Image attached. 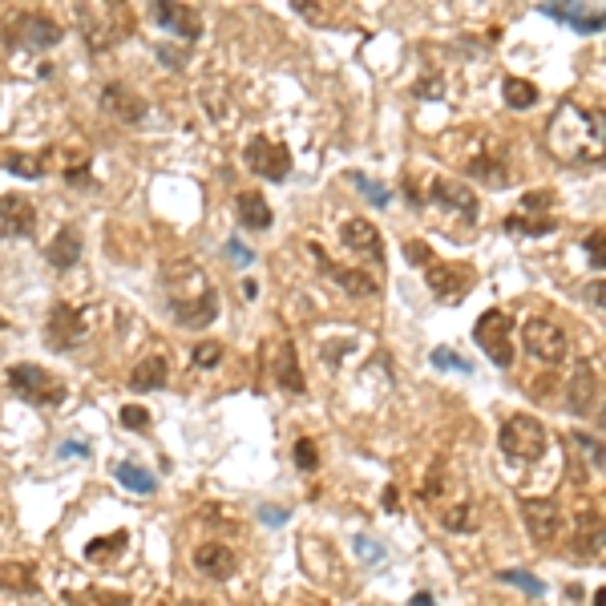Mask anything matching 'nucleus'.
<instances>
[{
	"label": "nucleus",
	"mask_w": 606,
	"mask_h": 606,
	"mask_svg": "<svg viewBox=\"0 0 606 606\" xmlns=\"http://www.w3.org/2000/svg\"><path fill=\"white\" fill-rule=\"evenodd\" d=\"M235 215H239V223L247 227V231H267L271 227V207H267V198L259 194V190H243L239 198H235Z\"/></svg>",
	"instance_id": "nucleus-24"
},
{
	"label": "nucleus",
	"mask_w": 606,
	"mask_h": 606,
	"mask_svg": "<svg viewBox=\"0 0 606 606\" xmlns=\"http://www.w3.org/2000/svg\"><path fill=\"white\" fill-rule=\"evenodd\" d=\"M5 166H9L13 174H21V178H41V174H45V166H41L37 154H17V150H13V154L5 158Z\"/></svg>",
	"instance_id": "nucleus-37"
},
{
	"label": "nucleus",
	"mask_w": 606,
	"mask_h": 606,
	"mask_svg": "<svg viewBox=\"0 0 606 606\" xmlns=\"http://www.w3.org/2000/svg\"><path fill=\"white\" fill-rule=\"evenodd\" d=\"M461 170H465L469 178L485 182V186H497V190L514 182V174H510V162H505V154H501L497 146H481V150H473V154L461 162Z\"/></svg>",
	"instance_id": "nucleus-11"
},
{
	"label": "nucleus",
	"mask_w": 606,
	"mask_h": 606,
	"mask_svg": "<svg viewBox=\"0 0 606 606\" xmlns=\"http://www.w3.org/2000/svg\"><path fill=\"white\" fill-rule=\"evenodd\" d=\"M271 376H275V384H279L283 392H291V396H303V388H308V380H303V372H299V360H295V344H291V340L279 344V356H275V364H271Z\"/></svg>",
	"instance_id": "nucleus-23"
},
{
	"label": "nucleus",
	"mask_w": 606,
	"mask_h": 606,
	"mask_svg": "<svg viewBox=\"0 0 606 606\" xmlns=\"http://www.w3.org/2000/svg\"><path fill=\"white\" fill-rule=\"evenodd\" d=\"M522 340H526V352L534 360H542V364H562L566 360V332L554 320H542V316L526 320L522 324Z\"/></svg>",
	"instance_id": "nucleus-7"
},
{
	"label": "nucleus",
	"mask_w": 606,
	"mask_h": 606,
	"mask_svg": "<svg viewBox=\"0 0 606 606\" xmlns=\"http://www.w3.org/2000/svg\"><path fill=\"white\" fill-rule=\"evenodd\" d=\"M89 336V312L73 308V303H53L49 324H45V344L53 352H73Z\"/></svg>",
	"instance_id": "nucleus-5"
},
{
	"label": "nucleus",
	"mask_w": 606,
	"mask_h": 606,
	"mask_svg": "<svg viewBox=\"0 0 606 606\" xmlns=\"http://www.w3.org/2000/svg\"><path fill=\"white\" fill-rule=\"evenodd\" d=\"M190 360H194V368H219L223 364V344L219 340H202V344H194Z\"/></svg>",
	"instance_id": "nucleus-35"
},
{
	"label": "nucleus",
	"mask_w": 606,
	"mask_h": 606,
	"mask_svg": "<svg viewBox=\"0 0 606 606\" xmlns=\"http://www.w3.org/2000/svg\"><path fill=\"white\" fill-rule=\"evenodd\" d=\"M150 13H154V21H158L162 29H170V33L182 37L186 45L198 41V33H202V17L194 13V5H166V0H158Z\"/></svg>",
	"instance_id": "nucleus-19"
},
{
	"label": "nucleus",
	"mask_w": 606,
	"mask_h": 606,
	"mask_svg": "<svg viewBox=\"0 0 606 606\" xmlns=\"http://www.w3.org/2000/svg\"><path fill=\"white\" fill-rule=\"evenodd\" d=\"M122 425L134 429V433H146L150 429V413L142 409V404H126V409H122Z\"/></svg>",
	"instance_id": "nucleus-42"
},
{
	"label": "nucleus",
	"mask_w": 606,
	"mask_h": 606,
	"mask_svg": "<svg viewBox=\"0 0 606 606\" xmlns=\"http://www.w3.org/2000/svg\"><path fill=\"white\" fill-rule=\"evenodd\" d=\"M283 518H287V510H263V522H271V526H283Z\"/></svg>",
	"instance_id": "nucleus-50"
},
{
	"label": "nucleus",
	"mask_w": 606,
	"mask_h": 606,
	"mask_svg": "<svg viewBox=\"0 0 606 606\" xmlns=\"http://www.w3.org/2000/svg\"><path fill=\"white\" fill-rule=\"evenodd\" d=\"M510 235H550L554 231V219H526V215H510L501 223Z\"/></svg>",
	"instance_id": "nucleus-34"
},
{
	"label": "nucleus",
	"mask_w": 606,
	"mask_h": 606,
	"mask_svg": "<svg viewBox=\"0 0 606 606\" xmlns=\"http://www.w3.org/2000/svg\"><path fill=\"white\" fill-rule=\"evenodd\" d=\"M316 5H320V0H295V13L308 17L312 25H328V21H332V9H316Z\"/></svg>",
	"instance_id": "nucleus-43"
},
{
	"label": "nucleus",
	"mask_w": 606,
	"mask_h": 606,
	"mask_svg": "<svg viewBox=\"0 0 606 606\" xmlns=\"http://www.w3.org/2000/svg\"><path fill=\"white\" fill-rule=\"evenodd\" d=\"M546 146L566 166H598L602 162V114L578 101H558L546 122Z\"/></svg>",
	"instance_id": "nucleus-1"
},
{
	"label": "nucleus",
	"mask_w": 606,
	"mask_h": 606,
	"mask_svg": "<svg viewBox=\"0 0 606 606\" xmlns=\"http://www.w3.org/2000/svg\"><path fill=\"white\" fill-rule=\"evenodd\" d=\"M550 207H554V194H550V190H530V194L522 198V215H526V219H530L534 211H550Z\"/></svg>",
	"instance_id": "nucleus-41"
},
{
	"label": "nucleus",
	"mask_w": 606,
	"mask_h": 606,
	"mask_svg": "<svg viewBox=\"0 0 606 606\" xmlns=\"http://www.w3.org/2000/svg\"><path fill=\"white\" fill-rule=\"evenodd\" d=\"M433 364H437V368H457V372H469L465 356H457V352H449V348H437V352H433Z\"/></svg>",
	"instance_id": "nucleus-44"
},
{
	"label": "nucleus",
	"mask_w": 606,
	"mask_h": 606,
	"mask_svg": "<svg viewBox=\"0 0 606 606\" xmlns=\"http://www.w3.org/2000/svg\"><path fill=\"white\" fill-rule=\"evenodd\" d=\"M227 255H231V259H243V263H251V259H255V255H251V251H247L243 243H235V239L227 243Z\"/></svg>",
	"instance_id": "nucleus-47"
},
{
	"label": "nucleus",
	"mask_w": 606,
	"mask_h": 606,
	"mask_svg": "<svg viewBox=\"0 0 606 606\" xmlns=\"http://www.w3.org/2000/svg\"><path fill=\"white\" fill-rule=\"evenodd\" d=\"M400 505V493H396V485H388V493H384V510H396Z\"/></svg>",
	"instance_id": "nucleus-52"
},
{
	"label": "nucleus",
	"mask_w": 606,
	"mask_h": 606,
	"mask_svg": "<svg viewBox=\"0 0 606 606\" xmlns=\"http://www.w3.org/2000/svg\"><path fill=\"white\" fill-rule=\"evenodd\" d=\"M170 316L182 328H207V324H215V316H219V291L211 287V291L186 299V303H170Z\"/></svg>",
	"instance_id": "nucleus-20"
},
{
	"label": "nucleus",
	"mask_w": 606,
	"mask_h": 606,
	"mask_svg": "<svg viewBox=\"0 0 606 606\" xmlns=\"http://www.w3.org/2000/svg\"><path fill=\"white\" fill-rule=\"evenodd\" d=\"M501 97H505V106H510V110H530V106H538V85L526 81V77H505L501 81Z\"/></svg>",
	"instance_id": "nucleus-29"
},
{
	"label": "nucleus",
	"mask_w": 606,
	"mask_h": 606,
	"mask_svg": "<svg viewBox=\"0 0 606 606\" xmlns=\"http://www.w3.org/2000/svg\"><path fill=\"white\" fill-rule=\"evenodd\" d=\"M542 13L570 21L578 33H598L602 29V13H586V5H542Z\"/></svg>",
	"instance_id": "nucleus-28"
},
{
	"label": "nucleus",
	"mask_w": 606,
	"mask_h": 606,
	"mask_svg": "<svg viewBox=\"0 0 606 606\" xmlns=\"http://www.w3.org/2000/svg\"><path fill=\"white\" fill-rule=\"evenodd\" d=\"M0 590L5 594H37V570L29 562H0Z\"/></svg>",
	"instance_id": "nucleus-27"
},
{
	"label": "nucleus",
	"mask_w": 606,
	"mask_h": 606,
	"mask_svg": "<svg viewBox=\"0 0 606 606\" xmlns=\"http://www.w3.org/2000/svg\"><path fill=\"white\" fill-rule=\"evenodd\" d=\"M473 340H477V348H481L497 368H510V364H514V320L505 316L501 308H493V312H485V316L477 320Z\"/></svg>",
	"instance_id": "nucleus-4"
},
{
	"label": "nucleus",
	"mask_w": 606,
	"mask_h": 606,
	"mask_svg": "<svg viewBox=\"0 0 606 606\" xmlns=\"http://www.w3.org/2000/svg\"><path fill=\"white\" fill-rule=\"evenodd\" d=\"M0 328H9V324H5V316H0Z\"/></svg>",
	"instance_id": "nucleus-54"
},
{
	"label": "nucleus",
	"mask_w": 606,
	"mask_h": 606,
	"mask_svg": "<svg viewBox=\"0 0 606 606\" xmlns=\"http://www.w3.org/2000/svg\"><path fill=\"white\" fill-rule=\"evenodd\" d=\"M429 198H433V202H441L445 211L465 215V219H473V215H477V194H473L461 178H453V174H437V178L429 182Z\"/></svg>",
	"instance_id": "nucleus-13"
},
{
	"label": "nucleus",
	"mask_w": 606,
	"mask_h": 606,
	"mask_svg": "<svg viewBox=\"0 0 606 606\" xmlns=\"http://www.w3.org/2000/svg\"><path fill=\"white\" fill-rule=\"evenodd\" d=\"M291 457H295V465H299L303 473H312V469L320 465V453H316V441H308V437H299V441H295V449H291Z\"/></svg>",
	"instance_id": "nucleus-38"
},
{
	"label": "nucleus",
	"mask_w": 606,
	"mask_h": 606,
	"mask_svg": "<svg viewBox=\"0 0 606 606\" xmlns=\"http://www.w3.org/2000/svg\"><path fill=\"white\" fill-rule=\"evenodd\" d=\"M425 283H429V291L441 299V303H457V299H465V291L477 283V275H473V267H465V263H429L425 267Z\"/></svg>",
	"instance_id": "nucleus-9"
},
{
	"label": "nucleus",
	"mask_w": 606,
	"mask_h": 606,
	"mask_svg": "<svg viewBox=\"0 0 606 606\" xmlns=\"http://www.w3.org/2000/svg\"><path fill=\"white\" fill-rule=\"evenodd\" d=\"M182 606H202V602H182Z\"/></svg>",
	"instance_id": "nucleus-53"
},
{
	"label": "nucleus",
	"mask_w": 606,
	"mask_h": 606,
	"mask_svg": "<svg viewBox=\"0 0 606 606\" xmlns=\"http://www.w3.org/2000/svg\"><path fill=\"white\" fill-rule=\"evenodd\" d=\"M65 602L69 606H130V594H110L101 586H85L81 594H69Z\"/></svg>",
	"instance_id": "nucleus-31"
},
{
	"label": "nucleus",
	"mask_w": 606,
	"mask_h": 606,
	"mask_svg": "<svg viewBox=\"0 0 606 606\" xmlns=\"http://www.w3.org/2000/svg\"><path fill=\"white\" fill-rule=\"evenodd\" d=\"M602 380H598V372L590 368V364H578L574 368V380H570V396H566V404H570V413H578V417H590V413H598V404H602Z\"/></svg>",
	"instance_id": "nucleus-17"
},
{
	"label": "nucleus",
	"mask_w": 606,
	"mask_h": 606,
	"mask_svg": "<svg viewBox=\"0 0 606 606\" xmlns=\"http://www.w3.org/2000/svg\"><path fill=\"white\" fill-rule=\"evenodd\" d=\"M0 231L29 239L37 231V211L25 194H0Z\"/></svg>",
	"instance_id": "nucleus-16"
},
{
	"label": "nucleus",
	"mask_w": 606,
	"mask_h": 606,
	"mask_svg": "<svg viewBox=\"0 0 606 606\" xmlns=\"http://www.w3.org/2000/svg\"><path fill=\"white\" fill-rule=\"evenodd\" d=\"M497 578H501V582H514V586H522V590H526V594H534V598L546 590V586H542L534 574H526V570H501Z\"/></svg>",
	"instance_id": "nucleus-40"
},
{
	"label": "nucleus",
	"mask_w": 606,
	"mask_h": 606,
	"mask_svg": "<svg viewBox=\"0 0 606 606\" xmlns=\"http://www.w3.org/2000/svg\"><path fill=\"white\" fill-rule=\"evenodd\" d=\"M235 566H239V558H235V550L223 546V542H202V546L194 550V570L207 574V578H215V582H227V578L235 574Z\"/></svg>",
	"instance_id": "nucleus-21"
},
{
	"label": "nucleus",
	"mask_w": 606,
	"mask_h": 606,
	"mask_svg": "<svg viewBox=\"0 0 606 606\" xmlns=\"http://www.w3.org/2000/svg\"><path fill=\"white\" fill-rule=\"evenodd\" d=\"M570 441L582 449V457L594 465V473H602V441H598V437H586V433H574Z\"/></svg>",
	"instance_id": "nucleus-39"
},
{
	"label": "nucleus",
	"mask_w": 606,
	"mask_h": 606,
	"mask_svg": "<svg viewBox=\"0 0 606 606\" xmlns=\"http://www.w3.org/2000/svg\"><path fill=\"white\" fill-rule=\"evenodd\" d=\"M243 162H247L259 178H267V182H283V178L291 174V150H287L279 138H267V134H255V138L247 142Z\"/></svg>",
	"instance_id": "nucleus-6"
},
{
	"label": "nucleus",
	"mask_w": 606,
	"mask_h": 606,
	"mask_svg": "<svg viewBox=\"0 0 606 606\" xmlns=\"http://www.w3.org/2000/svg\"><path fill=\"white\" fill-rule=\"evenodd\" d=\"M65 178H69V182H81V186H85V182H89V170H85V166H69V170H65Z\"/></svg>",
	"instance_id": "nucleus-48"
},
{
	"label": "nucleus",
	"mask_w": 606,
	"mask_h": 606,
	"mask_svg": "<svg viewBox=\"0 0 606 606\" xmlns=\"http://www.w3.org/2000/svg\"><path fill=\"white\" fill-rule=\"evenodd\" d=\"M522 522L534 542H554L562 530V505L554 497H522Z\"/></svg>",
	"instance_id": "nucleus-10"
},
{
	"label": "nucleus",
	"mask_w": 606,
	"mask_h": 606,
	"mask_svg": "<svg viewBox=\"0 0 606 606\" xmlns=\"http://www.w3.org/2000/svg\"><path fill=\"white\" fill-rule=\"evenodd\" d=\"M130 546V534L126 530H118V534H110V538H93L89 546H85V558L89 562H110L118 550H126Z\"/></svg>",
	"instance_id": "nucleus-32"
},
{
	"label": "nucleus",
	"mask_w": 606,
	"mask_h": 606,
	"mask_svg": "<svg viewBox=\"0 0 606 606\" xmlns=\"http://www.w3.org/2000/svg\"><path fill=\"white\" fill-rule=\"evenodd\" d=\"M166 380H170L166 356H146V360H138V368L130 372V388H134V392H158Z\"/></svg>",
	"instance_id": "nucleus-26"
},
{
	"label": "nucleus",
	"mask_w": 606,
	"mask_h": 606,
	"mask_svg": "<svg viewBox=\"0 0 606 606\" xmlns=\"http://www.w3.org/2000/svg\"><path fill=\"white\" fill-rule=\"evenodd\" d=\"M586 251H590V259H594V267H602V231H590Z\"/></svg>",
	"instance_id": "nucleus-46"
},
{
	"label": "nucleus",
	"mask_w": 606,
	"mask_h": 606,
	"mask_svg": "<svg viewBox=\"0 0 606 606\" xmlns=\"http://www.w3.org/2000/svg\"><path fill=\"white\" fill-rule=\"evenodd\" d=\"M497 449L510 461H526L530 465V461H538L546 453V425L538 417H530V413H518V417H510L501 425Z\"/></svg>",
	"instance_id": "nucleus-2"
},
{
	"label": "nucleus",
	"mask_w": 606,
	"mask_h": 606,
	"mask_svg": "<svg viewBox=\"0 0 606 606\" xmlns=\"http://www.w3.org/2000/svg\"><path fill=\"white\" fill-rule=\"evenodd\" d=\"M340 243H344L352 255L368 259V263H384V239H380V231H376L368 219H348V223L340 227Z\"/></svg>",
	"instance_id": "nucleus-15"
},
{
	"label": "nucleus",
	"mask_w": 606,
	"mask_h": 606,
	"mask_svg": "<svg viewBox=\"0 0 606 606\" xmlns=\"http://www.w3.org/2000/svg\"><path fill=\"white\" fill-rule=\"evenodd\" d=\"M404 255H409L417 267H429V263H433V255H429V247H425V243H404Z\"/></svg>",
	"instance_id": "nucleus-45"
},
{
	"label": "nucleus",
	"mask_w": 606,
	"mask_h": 606,
	"mask_svg": "<svg viewBox=\"0 0 606 606\" xmlns=\"http://www.w3.org/2000/svg\"><path fill=\"white\" fill-rule=\"evenodd\" d=\"M69 453L85 457V453H89V445H73V441H65V445H61V457H69Z\"/></svg>",
	"instance_id": "nucleus-49"
},
{
	"label": "nucleus",
	"mask_w": 606,
	"mask_h": 606,
	"mask_svg": "<svg viewBox=\"0 0 606 606\" xmlns=\"http://www.w3.org/2000/svg\"><path fill=\"white\" fill-rule=\"evenodd\" d=\"M81 29L89 37V49L101 53L126 33V9L122 5H93V9L81 13Z\"/></svg>",
	"instance_id": "nucleus-8"
},
{
	"label": "nucleus",
	"mask_w": 606,
	"mask_h": 606,
	"mask_svg": "<svg viewBox=\"0 0 606 606\" xmlns=\"http://www.w3.org/2000/svg\"><path fill=\"white\" fill-rule=\"evenodd\" d=\"M9 33L21 45H29V49H53V45H61V25L53 17H45V13H21V17H13Z\"/></svg>",
	"instance_id": "nucleus-12"
},
{
	"label": "nucleus",
	"mask_w": 606,
	"mask_h": 606,
	"mask_svg": "<svg viewBox=\"0 0 606 606\" xmlns=\"http://www.w3.org/2000/svg\"><path fill=\"white\" fill-rule=\"evenodd\" d=\"M101 110L114 114V118H118V122H126V126H134V122H142V118H146V97H142V93H134L130 85L114 81V85L101 89Z\"/></svg>",
	"instance_id": "nucleus-14"
},
{
	"label": "nucleus",
	"mask_w": 606,
	"mask_h": 606,
	"mask_svg": "<svg viewBox=\"0 0 606 606\" xmlns=\"http://www.w3.org/2000/svg\"><path fill=\"white\" fill-rule=\"evenodd\" d=\"M316 259H320V271H324V279L340 283L348 295H356V299H364V295H380V279L364 275V267H340V263L324 259V251H320V247H316Z\"/></svg>",
	"instance_id": "nucleus-18"
},
{
	"label": "nucleus",
	"mask_w": 606,
	"mask_h": 606,
	"mask_svg": "<svg viewBox=\"0 0 606 606\" xmlns=\"http://www.w3.org/2000/svg\"><path fill=\"white\" fill-rule=\"evenodd\" d=\"M348 182H352V186H360V190L368 194L372 207H388V186L372 182V178H368V174H360V170H352V174H348Z\"/></svg>",
	"instance_id": "nucleus-36"
},
{
	"label": "nucleus",
	"mask_w": 606,
	"mask_h": 606,
	"mask_svg": "<svg viewBox=\"0 0 606 606\" xmlns=\"http://www.w3.org/2000/svg\"><path fill=\"white\" fill-rule=\"evenodd\" d=\"M441 526L449 530V534H469V530H477V522H473V505L469 501H461V505H441Z\"/></svg>",
	"instance_id": "nucleus-33"
},
{
	"label": "nucleus",
	"mask_w": 606,
	"mask_h": 606,
	"mask_svg": "<svg viewBox=\"0 0 606 606\" xmlns=\"http://www.w3.org/2000/svg\"><path fill=\"white\" fill-rule=\"evenodd\" d=\"M574 554H578V558H602V514H598V510H582V514H578Z\"/></svg>",
	"instance_id": "nucleus-25"
},
{
	"label": "nucleus",
	"mask_w": 606,
	"mask_h": 606,
	"mask_svg": "<svg viewBox=\"0 0 606 606\" xmlns=\"http://www.w3.org/2000/svg\"><path fill=\"white\" fill-rule=\"evenodd\" d=\"M45 259L53 263V271H69V267H77V259H81V231L65 223V227H61V231L49 239Z\"/></svg>",
	"instance_id": "nucleus-22"
},
{
	"label": "nucleus",
	"mask_w": 606,
	"mask_h": 606,
	"mask_svg": "<svg viewBox=\"0 0 606 606\" xmlns=\"http://www.w3.org/2000/svg\"><path fill=\"white\" fill-rule=\"evenodd\" d=\"M409 606H437V602H433V594H429V590H421V594H413V598H409Z\"/></svg>",
	"instance_id": "nucleus-51"
},
{
	"label": "nucleus",
	"mask_w": 606,
	"mask_h": 606,
	"mask_svg": "<svg viewBox=\"0 0 606 606\" xmlns=\"http://www.w3.org/2000/svg\"><path fill=\"white\" fill-rule=\"evenodd\" d=\"M9 388H13L21 400L45 404V409H53V404H65V396H69L65 380L53 376V372L41 368V364H17V368H9Z\"/></svg>",
	"instance_id": "nucleus-3"
},
{
	"label": "nucleus",
	"mask_w": 606,
	"mask_h": 606,
	"mask_svg": "<svg viewBox=\"0 0 606 606\" xmlns=\"http://www.w3.org/2000/svg\"><path fill=\"white\" fill-rule=\"evenodd\" d=\"M114 477L130 489V493H138V497H150L154 489H158V481H154V473L150 469H142V465H134V461H122L118 469H114Z\"/></svg>",
	"instance_id": "nucleus-30"
}]
</instances>
